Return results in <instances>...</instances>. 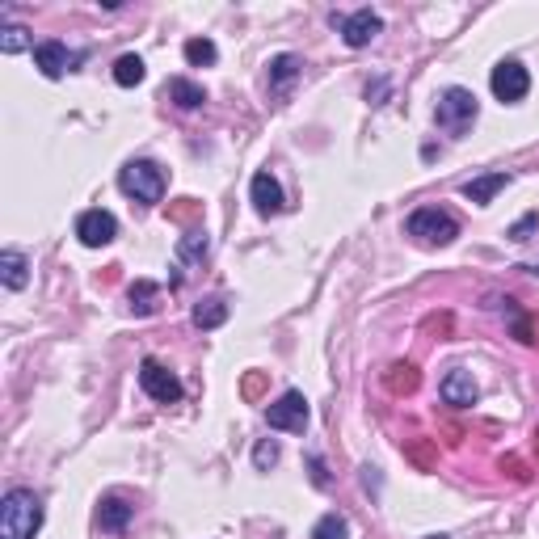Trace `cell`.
I'll list each match as a JSON object with an SVG mask.
<instances>
[{
  "label": "cell",
  "mask_w": 539,
  "mask_h": 539,
  "mask_svg": "<svg viewBox=\"0 0 539 539\" xmlns=\"http://www.w3.org/2000/svg\"><path fill=\"white\" fill-rule=\"evenodd\" d=\"M190 320H194L198 329H220L223 320H228V304L223 299H203V304H194Z\"/></svg>",
  "instance_id": "ffe728a7"
},
{
  "label": "cell",
  "mask_w": 539,
  "mask_h": 539,
  "mask_svg": "<svg viewBox=\"0 0 539 539\" xmlns=\"http://www.w3.org/2000/svg\"><path fill=\"white\" fill-rule=\"evenodd\" d=\"M409 455H413V459H417L421 468H430V451H426V442H413V447H409Z\"/></svg>",
  "instance_id": "f1b7e54d"
},
{
  "label": "cell",
  "mask_w": 539,
  "mask_h": 539,
  "mask_svg": "<svg viewBox=\"0 0 539 539\" xmlns=\"http://www.w3.org/2000/svg\"><path fill=\"white\" fill-rule=\"evenodd\" d=\"M131 515H135V506L123 502L118 493H110V497H101V506H98V527L110 531V535H123L127 523H131Z\"/></svg>",
  "instance_id": "7c38bea8"
},
{
  "label": "cell",
  "mask_w": 539,
  "mask_h": 539,
  "mask_svg": "<svg viewBox=\"0 0 539 539\" xmlns=\"http://www.w3.org/2000/svg\"><path fill=\"white\" fill-rule=\"evenodd\" d=\"M207 249H211L207 232L194 228V232H185L182 241H177V261H203V258H207Z\"/></svg>",
  "instance_id": "44dd1931"
},
{
  "label": "cell",
  "mask_w": 539,
  "mask_h": 539,
  "mask_svg": "<svg viewBox=\"0 0 539 539\" xmlns=\"http://www.w3.org/2000/svg\"><path fill=\"white\" fill-rule=\"evenodd\" d=\"M165 93H169V101L173 106H182V110H198V106L207 101V89L194 85V80H185V76H173Z\"/></svg>",
  "instance_id": "e0dca14e"
},
{
  "label": "cell",
  "mask_w": 539,
  "mask_h": 539,
  "mask_svg": "<svg viewBox=\"0 0 539 539\" xmlns=\"http://www.w3.org/2000/svg\"><path fill=\"white\" fill-rule=\"evenodd\" d=\"M312 539H350V523H345V515H325L312 527Z\"/></svg>",
  "instance_id": "603a6c76"
},
{
  "label": "cell",
  "mask_w": 539,
  "mask_h": 539,
  "mask_svg": "<svg viewBox=\"0 0 539 539\" xmlns=\"http://www.w3.org/2000/svg\"><path fill=\"white\" fill-rule=\"evenodd\" d=\"M139 388L160 404L182 401V380H177L169 367H160L156 358H144V363H139Z\"/></svg>",
  "instance_id": "8992f818"
},
{
  "label": "cell",
  "mask_w": 539,
  "mask_h": 539,
  "mask_svg": "<svg viewBox=\"0 0 539 539\" xmlns=\"http://www.w3.org/2000/svg\"><path fill=\"white\" fill-rule=\"evenodd\" d=\"M0 282H5L9 291H22L25 282H30V261H25V253H17V249H5V253H0Z\"/></svg>",
  "instance_id": "2e32d148"
},
{
  "label": "cell",
  "mask_w": 539,
  "mask_h": 539,
  "mask_svg": "<svg viewBox=\"0 0 539 539\" xmlns=\"http://www.w3.org/2000/svg\"><path fill=\"white\" fill-rule=\"evenodd\" d=\"M165 169H160L156 160H127L123 173H118V190L135 203H144V207H156L160 198H165Z\"/></svg>",
  "instance_id": "7a4b0ae2"
},
{
  "label": "cell",
  "mask_w": 539,
  "mask_h": 539,
  "mask_svg": "<svg viewBox=\"0 0 539 539\" xmlns=\"http://www.w3.org/2000/svg\"><path fill=\"white\" fill-rule=\"evenodd\" d=\"M185 60L194 63V68H203V63L220 60V51H215V43H211V38H190V43H185Z\"/></svg>",
  "instance_id": "cb8c5ba5"
},
{
  "label": "cell",
  "mask_w": 539,
  "mask_h": 539,
  "mask_svg": "<svg viewBox=\"0 0 539 539\" xmlns=\"http://www.w3.org/2000/svg\"><path fill=\"white\" fill-rule=\"evenodd\" d=\"M383 383H388L396 396H409V392H417L421 375H417L413 363H392V367H388V375H383Z\"/></svg>",
  "instance_id": "d6986e66"
},
{
  "label": "cell",
  "mask_w": 539,
  "mask_h": 539,
  "mask_svg": "<svg viewBox=\"0 0 539 539\" xmlns=\"http://www.w3.org/2000/svg\"><path fill=\"white\" fill-rule=\"evenodd\" d=\"M144 76H147V68H144V60H139V55H123V60L114 63V80H118L123 89L139 85Z\"/></svg>",
  "instance_id": "7402d4cb"
},
{
  "label": "cell",
  "mask_w": 539,
  "mask_h": 539,
  "mask_svg": "<svg viewBox=\"0 0 539 539\" xmlns=\"http://www.w3.org/2000/svg\"><path fill=\"white\" fill-rule=\"evenodd\" d=\"M279 442H274V439H261L258 442V447H253V468H261V472H270V468H274V464H279Z\"/></svg>",
  "instance_id": "484cf974"
},
{
  "label": "cell",
  "mask_w": 539,
  "mask_h": 539,
  "mask_svg": "<svg viewBox=\"0 0 539 539\" xmlns=\"http://www.w3.org/2000/svg\"><path fill=\"white\" fill-rule=\"evenodd\" d=\"M489 89L502 106H515V101H523L531 93V72L518 60H502L489 76Z\"/></svg>",
  "instance_id": "5b68a950"
},
{
  "label": "cell",
  "mask_w": 539,
  "mask_h": 539,
  "mask_svg": "<svg viewBox=\"0 0 539 539\" xmlns=\"http://www.w3.org/2000/svg\"><path fill=\"white\" fill-rule=\"evenodd\" d=\"M127 299H131L135 317H152V312L160 307V287H156V282H147V279H139V282H131Z\"/></svg>",
  "instance_id": "ac0fdd59"
},
{
  "label": "cell",
  "mask_w": 539,
  "mask_h": 539,
  "mask_svg": "<svg viewBox=\"0 0 539 539\" xmlns=\"http://www.w3.org/2000/svg\"><path fill=\"white\" fill-rule=\"evenodd\" d=\"M34 68L47 76V80H60V76L68 72V47L55 43V38H51V43H38L34 47Z\"/></svg>",
  "instance_id": "5bb4252c"
},
{
  "label": "cell",
  "mask_w": 539,
  "mask_h": 539,
  "mask_svg": "<svg viewBox=\"0 0 539 539\" xmlns=\"http://www.w3.org/2000/svg\"><path fill=\"white\" fill-rule=\"evenodd\" d=\"M477 93L472 89H459V85H451V89H442L439 93V106H434V123L442 127L447 135H464L468 127L477 123Z\"/></svg>",
  "instance_id": "3957f363"
},
{
  "label": "cell",
  "mask_w": 539,
  "mask_h": 539,
  "mask_svg": "<svg viewBox=\"0 0 539 539\" xmlns=\"http://www.w3.org/2000/svg\"><path fill=\"white\" fill-rule=\"evenodd\" d=\"M30 47V30L25 25H5V34H0V51L5 55H17V51Z\"/></svg>",
  "instance_id": "d4e9b609"
},
{
  "label": "cell",
  "mask_w": 539,
  "mask_h": 539,
  "mask_svg": "<svg viewBox=\"0 0 539 539\" xmlns=\"http://www.w3.org/2000/svg\"><path fill=\"white\" fill-rule=\"evenodd\" d=\"M535 220H539V215H527V220H518L515 228H510V236H515V241H527V232L535 228Z\"/></svg>",
  "instance_id": "83f0119b"
},
{
  "label": "cell",
  "mask_w": 539,
  "mask_h": 539,
  "mask_svg": "<svg viewBox=\"0 0 539 539\" xmlns=\"http://www.w3.org/2000/svg\"><path fill=\"white\" fill-rule=\"evenodd\" d=\"M307 468H312V480H317V489H329V477H325V464H320V455H307Z\"/></svg>",
  "instance_id": "4316f807"
},
{
  "label": "cell",
  "mask_w": 539,
  "mask_h": 539,
  "mask_svg": "<svg viewBox=\"0 0 539 539\" xmlns=\"http://www.w3.org/2000/svg\"><path fill=\"white\" fill-rule=\"evenodd\" d=\"M439 396L447 404H455V409L477 404V380H472V371H464V367L447 371V375H442V383H439Z\"/></svg>",
  "instance_id": "30bf717a"
},
{
  "label": "cell",
  "mask_w": 539,
  "mask_h": 539,
  "mask_svg": "<svg viewBox=\"0 0 539 539\" xmlns=\"http://www.w3.org/2000/svg\"><path fill=\"white\" fill-rule=\"evenodd\" d=\"M76 236H80V245L85 249H101V245H110L114 236H118V220H114L110 211H85L80 220H76Z\"/></svg>",
  "instance_id": "ba28073f"
},
{
  "label": "cell",
  "mask_w": 539,
  "mask_h": 539,
  "mask_svg": "<svg viewBox=\"0 0 539 539\" xmlns=\"http://www.w3.org/2000/svg\"><path fill=\"white\" fill-rule=\"evenodd\" d=\"M43 527V502L34 489H9L0 497V539H34Z\"/></svg>",
  "instance_id": "6da1fadb"
},
{
  "label": "cell",
  "mask_w": 539,
  "mask_h": 539,
  "mask_svg": "<svg viewBox=\"0 0 539 539\" xmlns=\"http://www.w3.org/2000/svg\"><path fill=\"white\" fill-rule=\"evenodd\" d=\"M383 30V22H380V13H371V9H358V13H350V17H342V38H345V47H367L371 38Z\"/></svg>",
  "instance_id": "9c48e42d"
},
{
  "label": "cell",
  "mask_w": 539,
  "mask_h": 539,
  "mask_svg": "<svg viewBox=\"0 0 539 539\" xmlns=\"http://www.w3.org/2000/svg\"><path fill=\"white\" fill-rule=\"evenodd\" d=\"M506 185H510V173H485V177L464 182V198H468V203H477V207H489L493 194L506 190Z\"/></svg>",
  "instance_id": "9a60e30c"
},
{
  "label": "cell",
  "mask_w": 539,
  "mask_h": 539,
  "mask_svg": "<svg viewBox=\"0 0 539 539\" xmlns=\"http://www.w3.org/2000/svg\"><path fill=\"white\" fill-rule=\"evenodd\" d=\"M404 232L417 236L421 245H451L455 236H459V223H455L451 211H442V207H417L404 220Z\"/></svg>",
  "instance_id": "277c9868"
},
{
  "label": "cell",
  "mask_w": 539,
  "mask_h": 539,
  "mask_svg": "<svg viewBox=\"0 0 539 539\" xmlns=\"http://www.w3.org/2000/svg\"><path fill=\"white\" fill-rule=\"evenodd\" d=\"M266 421H270V430H287V434H304V426H307V401H304V392H282L279 401L266 409Z\"/></svg>",
  "instance_id": "52a82bcc"
},
{
  "label": "cell",
  "mask_w": 539,
  "mask_h": 539,
  "mask_svg": "<svg viewBox=\"0 0 539 539\" xmlns=\"http://www.w3.org/2000/svg\"><path fill=\"white\" fill-rule=\"evenodd\" d=\"M535 442H539V430H535Z\"/></svg>",
  "instance_id": "4dcf8cb0"
},
{
  "label": "cell",
  "mask_w": 539,
  "mask_h": 539,
  "mask_svg": "<svg viewBox=\"0 0 539 539\" xmlns=\"http://www.w3.org/2000/svg\"><path fill=\"white\" fill-rule=\"evenodd\" d=\"M299 72H304V60H299V55H291V51H282V55H274V60H270V89L282 98V93H287V89L299 80Z\"/></svg>",
  "instance_id": "4fadbf2b"
},
{
  "label": "cell",
  "mask_w": 539,
  "mask_h": 539,
  "mask_svg": "<svg viewBox=\"0 0 539 539\" xmlns=\"http://www.w3.org/2000/svg\"><path fill=\"white\" fill-rule=\"evenodd\" d=\"M249 194H253V207H258V215H266V220H270V215H279L282 203H287L274 173H258V177L249 182Z\"/></svg>",
  "instance_id": "8fae6325"
},
{
  "label": "cell",
  "mask_w": 539,
  "mask_h": 539,
  "mask_svg": "<svg viewBox=\"0 0 539 539\" xmlns=\"http://www.w3.org/2000/svg\"><path fill=\"white\" fill-rule=\"evenodd\" d=\"M502 468H510V472H515V477H527V472H523V464H518L515 455H510V459H502Z\"/></svg>",
  "instance_id": "f546056e"
}]
</instances>
